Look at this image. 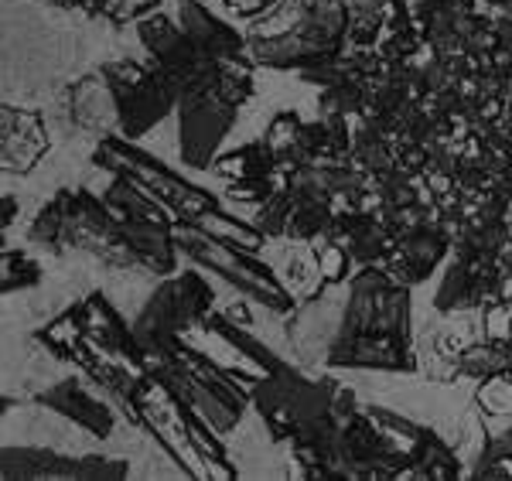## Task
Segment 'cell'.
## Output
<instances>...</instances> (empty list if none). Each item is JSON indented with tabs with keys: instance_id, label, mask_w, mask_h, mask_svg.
<instances>
[{
	"instance_id": "27",
	"label": "cell",
	"mask_w": 512,
	"mask_h": 481,
	"mask_svg": "<svg viewBox=\"0 0 512 481\" xmlns=\"http://www.w3.org/2000/svg\"><path fill=\"white\" fill-rule=\"evenodd\" d=\"M222 314H226L229 321H236V325L253 328V314H250V308H246V304H233V308H226Z\"/></svg>"
},
{
	"instance_id": "9",
	"label": "cell",
	"mask_w": 512,
	"mask_h": 481,
	"mask_svg": "<svg viewBox=\"0 0 512 481\" xmlns=\"http://www.w3.org/2000/svg\"><path fill=\"white\" fill-rule=\"evenodd\" d=\"M212 304H216V290L209 287L202 273H168L134 321V335L144 345L147 359L168 352L178 338H185V331H202L205 318L212 314Z\"/></svg>"
},
{
	"instance_id": "10",
	"label": "cell",
	"mask_w": 512,
	"mask_h": 481,
	"mask_svg": "<svg viewBox=\"0 0 512 481\" xmlns=\"http://www.w3.org/2000/svg\"><path fill=\"white\" fill-rule=\"evenodd\" d=\"M110 93L117 99L120 113V137L140 140L151 134L161 120H168L171 110H178L181 86L164 69L147 58V62H134V58H110L99 65Z\"/></svg>"
},
{
	"instance_id": "2",
	"label": "cell",
	"mask_w": 512,
	"mask_h": 481,
	"mask_svg": "<svg viewBox=\"0 0 512 481\" xmlns=\"http://www.w3.org/2000/svg\"><path fill=\"white\" fill-rule=\"evenodd\" d=\"M325 366L417 372L410 345V287L396 284L379 263L362 267L349 280V297L338 311Z\"/></svg>"
},
{
	"instance_id": "6",
	"label": "cell",
	"mask_w": 512,
	"mask_h": 481,
	"mask_svg": "<svg viewBox=\"0 0 512 481\" xmlns=\"http://www.w3.org/2000/svg\"><path fill=\"white\" fill-rule=\"evenodd\" d=\"M147 366L164 389H171L178 400L202 413L219 434H233L239 420L246 417V406L253 403L250 386L233 369L212 362L202 348H195L185 338H178L168 352L151 355Z\"/></svg>"
},
{
	"instance_id": "5",
	"label": "cell",
	"mask_w": 512,
	"mask_h": 481,
	"mask_svg": "<svg viewBox=\"0 0 512 481\" xmlns=\"http://www.w3.org/2000/svg\"><path fill=\"white\" fill-rule=\"evenodd\" d=\"M123 417L147 430L185 478H236L219 430L154 376H147L134 389Z\"/></svg>"
},
{
	"instance_id": "3",
	"label": "cell",
	"mask_w": 512,
	"mask_h": 481,
	"mask_svg": "<svg viewBox=\"0 0 512 481\" xmlns=\"http://www.w3.org/2000/svg\"><path fill=\"white\" fill-rule=\"evenodd\" d=\"M93 164L96 168H106L110 174H127L134 178L147 195H154L158 202L175 215L178 229H198L209 232L216 239H226V243L246 246V250H260L267 243V232L253 222H243L236 215H229L219 205V198L212 192H205L202 185H192L188 178H181L178 171H171L168 164L158 161L154 154L140 151L137 140L127 137H103L93 151Z\"/></svg>"
},
{
	"instance_id": "23",
	"label": "cell",
	"mask_w": 512,
	"mask_h": 481,
	"mask_svg": "<svg viewBox=\"0 0 512 481\" xmlns=\"http://www.w3.org/2000/svg\"><path fill=\"white\" fill-rule=\"evenodd\" d=\"M69 11H82L89 18H106L117 24L140 21L147 14H154L161 7V0H65Z\"/></svg>"
},
{
	"instance_id": "26",
	"label": "cell",
	"mask_w": 512,
	"mask_h": 481,
	"mask_svg": "<svg viewBox=\"0 0 512 481\" xmlns=\"http://www.w3.org/2000/svg\"><path fill=\"white\" fill-rule=\"evenodd\" d=\"M454 0H414V14H417V24H420V31L431 24L437 14L444 11V7H451Z\"/></svg>"
},
{
	"instance_id": "29",
	"label": "cell",
	"mask_w": 512,
	"mask_h": 481,
	"mask_svg": "<svg viewBox=\"0 0 512 481\" xmlns=\"http://www.w3.org/2000/svg\"><path fill=\"white\" fill-rule=\"evenodd\" d=\"M48 4H62L65 7V0H48Z\"/></svg>"
},
{
	"instance_id": "8",
	"label": "cell",
	"mask_w": 512,
	"mask_h": 481,
	"mask_svg": "<svg viewBox=\"0 0 512 481\" xmlns=\"http://www.w3.org/2000/svg\"><path fill=\"white\" fill-rule=\"evenodd\" d=\"M338 389L342 386L332 376L311 379L297 366H287L274 372V376H256L250 386V400L270 430V441L291 444L297 430L332 413Z\"/></svg>"
},
{
	"instance_id": "20",
	"label": "cell",
	"mask_w": 512,
	"mask_h": 481,
	"mask_svg": "<svg viewBox=\"0 0 512 481\" xmlns=\"http://www.w3.org/2000/svg\"><path fill=\"white\" fill-rule=\"evenodd\" d=\"M349 4V48H376L386 38L417 28L403 0H345Z\"/></svg>"
},
{
	"instance_id": "24",
	"label": "cell",
	"mask_w": 512,
	"mask_h": 481,
	"mask_svg": "<svg viewBox=\"0 0 512 481\" xmlns=\"http://www.w3.org/2000/svg\"><path fill=\"white\" fill-rule=\"evenodd\" d=\"M4 294H18L41 284V263L24 250H4Z\"/></svg>"
},
{
	"instance_id": "14",
	"label": "cell",
	"mask_w": 512,
	"mask_h": 481,
	"mask_svg": "<svg viewBox=\"0 0 512 481\" xmlns=\"http://www.w3.org/2000/svg\"><path fill=\"white\" fill-rule=\"evenodd\" d=\"M212 171L222 178L226 195L233 202H250V205H263L287 178L274 164V157H270L263 140H253V144H243L229 154H219L212 161Z\"/></svg>"
},
{
	"instance_id": "1",
	"label": "cell",
	"mask_w": 512,
	"mask_h": 481,
	"mask_svg": "<svg viewBox=\"0 0 512 481\" xmlns=\"http://www.w3.org/2000/svg\"><path fill=\"white\" fill-rule=\"evenodd\" d=\"M28 243L52 256H93L117 273H175V229L123 219L89 188H62L28 226Z\"/></svg>"
},
{
	"instance_id": "18",
	"label": "cell",
	"mask_w": 512,
	"mask_h": 481,
	"mask_svg": "<svg viewBox=\"0 0 512 481\" xmlns=\"http://www.w3.org/2000/svg\"><path fill=\"white\" fill-rule=\"evenodd\" d=\"M0 134H4L0 137V164H4V174H14V178L35 171L52 144L41 113L21 110V106H4Z\"/></svg>"
},
{
	"instance_id": "19",
	"label": "cell",
	"mask_w": 512,
	"mask_h": 481,
	"mask_svg": "<svg viewBox=\"0 0 512 481\" xmlns=\"http://www.w3.org/2000/svg\"><path fill=\"white\" fill-rule=\"evenodd\" d=\"M260 140L284 174H297L318 164V120L304 123L294 110L270 116V127Z\"/></svg>"
},
{
	"instance_id": "12",
	"label": "cell",
	"mask_w": 512,
	"mask_h": 481,
	"mask_svg": "<svg viewBox=\"0 0 512 481\" xmlns=\"http://www.w3.org/2000/svg\"><path fill=\"white\" fill-rule=\"evenodd\" d=\"M137 38H140V45H144L147 58H151L158 69L168 72L181 89L216 62V58H209L198 48V41L188 35L185 24L171 21L168 14H161V11L137 21Z\"/></svg>"
},
{
	"instance_id": "21",
	"label": "cell",
	"mask_w": 512,
	"mask_h": 481,
	"mask_svg": "<svg viewBox=\"0 0 512 481\" xmlns=\"http://www.w3.org/2000/svg\"><path fill=\"white\" fill-rule=\"evenodd\" d=\"M178 21L185 24L188 35L198 41V48H202L209 58H216V62L250 55L243 31H236L233 24L216 18V14L202 4V0H181V4H178Z\"/></svg>"
},
{
	"instance_id": "13",
	"label": "cell",
	"mask_w": 512,
	"mask_h": 481,
	"mask_svg": "<svg viewBox=\"0 0 512 481\" xmlns=\"http://www.w3.org/2000/svg\"><path fill=\"white\" fill-rule=\"evenodd\" d=\"M0 475L7 481L21 478H127L130 464L120 458H69L52 447H4L0 454Z\"/></svg>"
},
{
	"instance_id": "4",
	"label": "cell",
	"mask_w": 512,
	"mask_h": 481,
	"mask_svg": "<svg viewBox=\"0 0 512 481\" xmlns=\"http://www.w3.org/2000/svg\"><path fill=\"white\" fill-rule=\"evenodd\" d=\"M250 58L263 69L301 72L349 48L345 0H280L246 28Z\"/></svg>"
},
{
	"instance_id": "17",
	"label": "cell",
	"mask_w": 512,
	"mask_h": 481,
	"mask_svg": "<svg viewBox=\"0 0 512 481\" xmlns=\"http://www.w3.org/2000/svg\"><path fill=\"white\" fill-rule=\"evenodd\" d=\"M444 253H448V236H444L437 226H427L424 222V226L396 232L390 253L383 256L379 267L390 273L396 284L417 287L437 270V263L444 260Z\"/></svg>"
},
{
	"instance_id": "25",
	"label": "cell",
	"mask_w": 512,
	"mask_h": 481,
	"mask_svg": "<svg viewBox=\"0 0 512 481\" xmlns=\"http://www.w3.org/2000/svg\"><path fill=\"white\" fill-rule=\"evenodd\" d=\"M219 4L226 7L229 14H236V18L256 21V18H263L267 11H274L280 0H219Z\"/></svg>"
},
{
	"instance_id": "28",
	"label": "cell",
	"mask_w": 512,
	"mask_h": 481,
	"mask_svg": "<svg viewBox=\"0 0 512 481\" xmlns=\"http://www.w3.org/2000/svg\"><path fill=\"white\" fill-rule=\"evenodd\" d=\"M0 205H4V212H0V226H4V232H7V226L14 222V215H18V198L4 195V202H0Z\"/></svg>"
},
{
	"instance_id": "15",
	"label": "cell",
	"mask_w": 512,
	"mask_h": 481,
	"mask_svg": "<svg viewBox=\"0 0 512 481\" xmlns=\"http://www.w3.org/2000/svg\"><path fill=\"white\" fill-rule=\"evenodd\" d=\"M99 389L93 383H82L79 376H69L62 379V383L41 389L35 393V406L41 410H52L59 413L62 420H69V424H76L79 430H86L89 437H96V441H106V437L113 434V427H117V413H113L110 403L99 400Z\"/></svg>"
},
{
	"instance_id": "22",
	"label": "cell",
	"mask_w": 512,
	"mask_h": 481,
	"mask_svg": "<svg viewBox=\"0 0 512 481\" xmlns=\"http://www.w3.org/2000/svg\"><path fill=\"white\" fill-rule=\"evenodd\" d=\"M202 331H205V335H216L219 342L229 348V352L239 355V362H246V366H250L253 372H260V376H274V372L291 366V362H284L280 355L270 352V348L263 345L260 338H253L250 328L229 321L222 311H212L209 318H205Z\"/></svg>"
},
{
	"instance_id": "11",
	"label": "cell",
	"mask_w": 512,
	"mask_h": 481,
	"mask_svg": "<svg viewBox=\"0 0 512 481\" xmlns=\"http://www.w3.org/2000/svg\"><path fill=\"white\" fill-rule=\"evenodd\" d=\"M335 215V195L325 192L308 171L287 174L256 212V226L267 236L284 239H318Z\"/></svg>"
},
{
	"instance_id": "7",
	"label": "cell",
	"mask_w": 512,
	"mask_h": 481,
	"mask_svg": "<svg viewBox=\"0 0 512 481\" xmlns=\"http://www.w3.org/2000/svg\"><path fill=\"white\" fill-rule=\"evenodd\" d=\"M175 246L185 260H192L198 270H209L216 277L226 280L229 287L239 290L243 297H250L253 304H260L270 314H294L297 297L291 294L287 280H280L274 270L263 260H256V250L246 246L226 243L209 232H198L181 226L175 229Z\"/></svg>"
},
{
	"instance_id": "16",
	"label": "cell",
	"mask_w": 512,
	"mask_h": 481,
	"mask_svg": "<svg viewBox=\"0 0 512 481\" xmlns=\"http://www.w3.org/2000/svg\"><path fill=\"white\" fill-rule=\"evenodd\" d=\"M59 106H62L65 120L72 123V130H79V134H93L96 140L120 134L117 99L110 93V82H106L103 69L72 82L62 93Z\"/></svg>"
}]
</instances>
